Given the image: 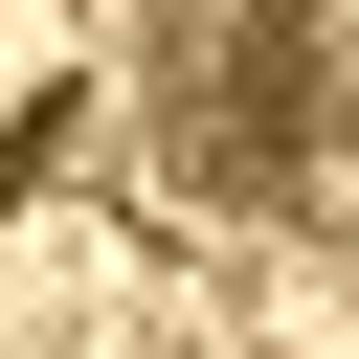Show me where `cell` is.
Here are the masks:
<instances>
[{
	"mask_svg": "<svg viewBox=\"0 0 359 359\" xmlns=\"http://www.w3.org/2000/svg\"><path fill=\"white\" fill-rule=\"evenodd\" d=\"M112 112L157 224L359 269V0H112Z\"/></svg>",
	"mask_w": 359,
	"mask_h": 359,
	"instance_id": "6da1fadb",
	"label": "cell"
}]
</instances>
